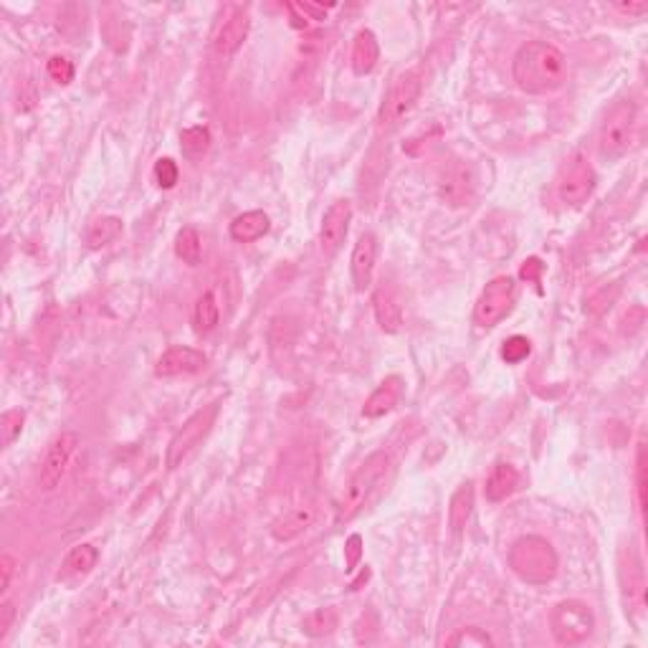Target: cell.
<instances>
[{"label":"cell","mask_w":648,"mask_h":648,"mask_svg":"<svg viewBox=\"0 0 648 648\" xmlns=\"http://www.w3.org/2000/svg\"><path fill=\"white\" fill-rule=\"evenodd\" d=\"M512 77L517 87L527 94H549L558 91L568 77V61L558 46L545 41H530L512 61Z\"/></svg>","instance_id":"1"},{"label":"cell","mask_w":648,"mask_h":648,"mask_svg":"<svg viewBox=\"0 0 648 648\" xmlns=\"http://www.w3.org/2000/svg\"><path fill=\"white\" fill-rule=\"evenodd\" d=\"M390 471V456L385 451H375L370 454L362 466L347 479V484L343 486V492L337 496V520L347 521L352 520L355 514L362 512V507L368 504V499L372 496V492L385 482Z\"/></svg>","instance_id":"2"},{"label":"cell","mask_w":648,"mask_h":648,"mask_svg":"<svg viewBox=\"0 0 648 648\" xmlns=\"http://www.w3.org/2000/svg\"><path fill=\"white\" fill-rule=\"evenodd\" d=\"M509 565L524 583L542 585L558 575V555L545 537H520L509 549Z\"/></svg>","instance_id":"3"},{"label":"cell","mask_w":648,"mask_h":648,"mask_svg":"<svg viewBox=\"0 0 648 648\" xmlns=\"http://www.w3.org/2000/svg\"><path fill=\"white\" fill-rule=\"evenodd\" d=\"M635 140V107L634 102H618L610 109L603 127H600V137H597V150L606 160H618L631 150Z\"/></svg>","instance_id":"4"},{"label":"cell","mask_w":648,"mask_h":648,"mask_svg":"<svg viewBox=\"0 0 648 648\" xmlns=\"http://www.w3.org/2000/svg\"><path fill=\"white\" fill-rule=\"evenodd\" d=\"M549 625L559 646H578L593 634L596 618L583 600H562L549 613Z\"/></svg>","instance_id":"5"},{"label":"cell","mask_w":648,"mask_h":648,"mask_svg":"<svg viewBox=\"0 0 648 648\" xmlns=\"http://www.w3.org/2000/svg\"><path fill=\"white\" fill-rule=\"evenodd\" d=\"M517 299V284L512 277H496L484 286L479 302L474 306V319L479 327H496L502 319L507 317Z\"/></svg>","instance_id":"6"},{"label":"cell","mask_w":648,"mask_h":648,"mask_svg":"<svg viewBox=\"0 0 648 648\" xmlns=\"http://www.w3.org/2000/svg\"><path fill=\"white\" fill-rule=\"evenodd\" d=\"M423 91V81H420L418 71H408L395 79V84L388 91L385 102L380 107V125L385 129L398 127L406 119L420 99Z\"/></svg>","instance_id":"7"},{"label":"cell","mask_w":648,"mask_h":648,"mask_svg":"<svg viewBox=\"0 0 648 648\" xmlns=\"http://www.w3.org/2000/svg\"><path fill=\"white\" fill-rule=\"evenodd\" d=\"M216 413H218V406L201 408L198 413H193L191 418L183 423V428L173 436V441L167 446V466H170V469L180 466L193 448L208 436L211 426H213V420H216Z\"/></svg>","instance_id":"8"},{"label":"cell","mask_w":648,"mask_h":648,"mask_svg":"<svg viewBox=\"0 0 648 648\" xmlns=\"http://www.w3.org/2000/svg\"><path fill=\"white\" fill-rule=\"evenodd\" d=\"M596 183H597V175L593 165L585 160V157H575L570 160L565 170H562V175L558 180V195L559 201L565 205H572V208H578V205H583L593 191H596Z\"/></svg>","instance_id":"9"},{"label":"cell","mask_w":648,"mask_h":648,"mask_svg":"<svg viewBox=\"0 0 648 648\" xmlns=\"http://www.w3.org/2000/svg\"><path fill=\"white\" fill-rule=\"evenodd\" d=\"M77 446L79 436L74 431L59 433V436L53 438L39 471V486L43 492H53V489L61 484L66 469H69V464H71V456H74V451H77Z\"/></svg>","instance_id":"10"},{"label":"cell","mask_w":648,"mask_h":648,"mask_svg":"<svg viewBox=\"0 0 648 648\" xmlns=\"http://www.w3.org/2000/svg\"><path fill=\"white\" fill-rule=\"evenodd\" d=\"M249 28H251V18L249 11L236 5L230 8L229 15L216 26L213 33V49L218 56H233L243 46V41L249 39Z\"/></svg>","instance_id":"11"},{"label":"cell","mask_w":648,"mask_h":648,"mask_svg":"<svg viewBox=\"0 0 648 648\" xmlns=\"http://www.w3.org/2000/svg\"><path fill=\"white\" fill-rule=\"evenodd\" d=\"M350 218H352V208L347 201H334L327 208L322 226H319V246H322L324 256H334L340 251V246L347 239V230H350Z\"/></svg>","instance_id":"12"},{"label":"cell","mask_w":648,"mask_h":648,"mask_svg":"<svg viewBox=\"0 0 648 648\" xmlns=\"http://www.w3.org/2000/svg\"><path fill=\"white\" fill-rule=\"evenodd\" d=\"M208 365V357L195 350V347H170L165 350L157 365H155V375L157 378H178V375H193V372H201Z\"/></svg>","instance_id":"13"},{"label":"cell","mask_w":648,"mask_h":648,"mask_svg":"<svg viewBox=\"0 0 648 648\" xmlns=\"http://www.w3.org/2000/svg\"><path fill=\"white\" fill-rule=\"evenodd\" d=\"M375 258H378V241L372 233H362L357 239L355 249H352V258H350V271H352V284L357 292H365L372 281V271H375Z\"/></svg>","instance_id":"14"},{"label":"cell","mask_w":648,"mask_h":648,"mask_svg":"<svg viewBox=\"0 0 648 648\" xmlns=\"http://www.w3.org/2000/svg\"><path fill=\"white\" fill-rule=\"evenodd\" d=\"M400 398H403V378L390 375V378H385V380L372 390L368 400H365L362 416H365V418H382V416H388V413L398 406Z\"/></svg>","instance_id":"15"},{"label":"cell","mask_w":648,"mask_h":648,"mask_svg":"<svg viewBox=\"0 0 648 648\" xmlns=\"http://www.w3.org/2000/svg\"><path fill=\"white\" fill-rule=\"evenodd\" d=\"M99 562V549L94 545H77L69 555H66L64 565H61V572H59V580L64 583H74L79 578L89 575Z\"/></svg>","instance_id":"16"},{"label":"cell","mask_w":648,"mask_h":648,"mask_svg":"<svg viewBox=\"0 0 648 648\" xmlns=\"http://www.w3.org/2000/svg\"><path fill=\"white\" fill-rule=\"evenodd\" d=\"M312 521H315V507L302 504V507H294L289 509V512H284L279 520L274 521L271 534H274L279 542H289V540H294V537H299V534L305 532Z\"/></svg>","instance_id":"17"},{"label":"cell","mask_w":648,"mask_h":648,"mask_svg":"<svg viewBox=\"0 0 648 648\" xmlns=\"http://www.w3.org/2000/svg\"><path fill=\"white\" fill-rule=\"evenodd\" d=\"M520 486V471L514 469L512 464H496L492 474L486 476V499L489 502H504L507 496H512Z\"/></svg>","instance_id":"18"},{"label":"cell","mask_w":648,"mask_h":648,"mask_svg":"<svg viewBox=\"0 0 648 648\" xmlns=\"http://www.w3.org/2000/svg\"><path fill=\"white\" fill-rule=\"evenodd\" d=\"M268 229H271V221L264 211H249L230 223V239L239 243H254L264 239Z\"/></svg>","instance_id":"19"},{"label":"cell","mask_w":648,"mask_h":648,"mask_svg":"<svg viewBox=\"0 0 648 648\" xmlns=\"http://www.w3.org/2000/svg\"><path fill=\"white\" fill-rule=\"evenodd\" d=\"M372 309H375V319H378L382 332H398L403 327V309H400L390 289L380 286L378 292L372 294Z\"/></svg>","instance_id":"20"},{"label":"cell","mask_w":648,"mask_h":648,"mask_svg":"<svg viewBox=\"0 0 648 648\" xmlns=\"http://www.w3.org/2000/svg\"><path fill=\"white\" fill-rule=\"evenodd\" d=\"M380 59V46L372 31H360L352 43V69H355L357 77H365L370 74Z\"/></svg>","instance_id":"21"},{"label":"cell","mask_w":648,"mask_h":648,"mask_svg":"<svg viewBox=\"0 0 648 648\" xmlns=\"http://www.w3.org/2000/svg\"><path fill=\"white\" fill-rule=\"evenodd\" d=\"M471 512H474V486H471V482H464L451 496V507H448V527H451V532H464V527L471 520Z\"/></svg>","instance_id":"22"},{"label":"cell","mask_w":648,"mask_h":648,"mask_svg":"<svg viewBox=\"0 0 648 648\" xmlns=\"http://www.w3.org/2000/svg\"><path fill=\"white\" fill-rule=\"evenodd\" d=\"M218 319H221V309L213 292H205L198 296L195 309H193V327L198 334H208L218 327Z\"/></svg>","instance_id":"23"},{"label":"cell","mask_w":648,"mask_h":648,"mask_svg":"<svg viewBox=\"0 0 648 648\" xmlns=\"http://www.w3.org/2000/svg\"><path fill=\"white\" fill-rule=\"evenodd\" d=\"M175 254L183 264L188 267H198L201 264V256H203V241H201V233L193 229V226H185L175 236Z\"/></svg>","instance_id":"24"},{"label":"cell","mask_w":648,"mask_h":648,"mask_svg":"<svg viewBox=\"0 0 648 648\" xmlns=\"http://www.w3.org/2000/svg\"><path fill=\"white\" fill-rule=\"evenodd\" d=\"M122 233V221L119 218H99L91 223L89 233H87V243L91 249H102L107 243L117 241V236Z\"/></svg>","instance_id":"25"},{"label":"cell","mask_w":648,"mask_h":648,"mask_svg":"<svg viewBox=\"0 0 648 648\" xmlns=\"http://www.w3.org/2000/svg\"><path fill=\"white\" fill-rule=\"evenodd\" d=\"M446 646L451 648H484V646H494V641H492V635L482 631V628H476V625H469V628H461L458 634H454L448 641H446Z\"/></svg>","instance_id":"26"},{"label":"cell","mask_w":648,"mask_h":648,"mask_svg":"<svg viewBox=\"0 0 648 648\" xmlns=\"http://www.w3.org/2000/svg\"><path fill=\"white\" fill-rule=\"evenodd\" d=\"M180 142H183V153L188 155V157H195V155H203L208 150L211 132L205 127H191L180 135Z\"/></svg>","instance_id":"27"},{"label":"cell","mask_w":648,"mask_h":648,"mask_svg":"<svg viewBox=\"0 0 648 648\" xmlns=\"http://www.w3.org/2000/svg\"><path fill=\"white\" fill-rule=\"evenodd\" d=\"M337 628V613L332 608L317 610L305 621V631L309 635H327Z\"/></svg>","instance_id":"28"},{"label":"cell","mask_w":648,"mask_h":648,"mask_svg":"<svg viewBox=\"0 0 648 648\" xmlns=\"http://www.w3.org/2000/svg\"><path fill=\"white\" fill-rule=\"evenodd\" d=\"M153 175H155V183H157L163 191H170V188H175V183H178L180 178L178 163L170 160V157H160V160L155 163Z\"/></svg>","instance_id":"29"},{"label":"cell","mask_w":648,"mask_h":648,"mask_svg":"<svg viewBox=\"0 0 648 648\" xmlns=\"http://www.w3.org/2000/svg\"><path fill=\"white\" fill-rule=\"evenodd\" d=\"M532 352V344L527 337H521V334H514V337H509L504 347H502V357L507 360L509 365H517L521 360H527Z\"/></svg>","instance_id":"30"},{"label":"cell","mask_w":648,"mask_h":648,"mask_svg":"<svg viewBox=\"0 0 648 648\" xmlns=\"http://www.w3.org/2000/svg\"><path fill=\"white\" fill-rule=\"evenodd\" d=\"M23 428V413L21 410H5L0 418V433H3V446H14V441L21 436Z\"/></svg>","instance_id":"31"},{"label":"cell","mask_w":648,"mask_h":648,"mask_svg":"<svg viewBox=\"0 0 648 648\" xmlns=\"http://www.w3.org/2000/svg\"><path fill=\"white\" fill-rule=\"evenodd\" d=\"M46 71L56 84H71L74 81V64L66 56H52L49 64H46Z\"/></svg>","instance_id":"32"},{"label":"cell","mask_w":648,"mask_h":648,"mask_svg":"<svg viewBox=\"0 0 648 648\" xmlns=\"http://www.w3.org/2000/svg\"><path fill=\"white\" fill-rule=\"evenodd\" d=\"M638 504L646 512V446L638 448Z\"/></svg>","instance_id":"33"},{"label":"cell","mask_w":648,"mask_h":648,"mask_svg":"<svg viewBox=\"0 0 648 648\" xmlns=\"http://www.w3.org/2000/svg\"><path fill=\"white\" fill-rule=\"evenodd\" d=\"M14 575H15V559L11 558V555H3V558H0V593H8Z\"/></svg>","instance_id":"34"},{"label":"cell","mask_w":648,"mask_h":648,"mask_svg":"<svg viewBox=\"0 0 648 648\" xmlns=\"http://www.w3.org/2000/svg\"><path fill=\"white\" fill-rule=\"evenodd\" d=\"M14 621H15V606L11 600H5V603L0 606V643L5 641V635L11 631Z\"/></svg>","instance_id":"35"},{"label":"cell","mask_w":648,"mask_h":648,"mask_svg":"<svg viewBox=\"0 0 648 648\" xmlns=\"http://www.w3.org/2000/svg\"><path fill=\"white\" fill-rule=\"evenodd\" d=\"M540 274H542V261L540 258H530V261H524V267H521L520 277L527 281H540Z\"/></svg>","instance_id":"36"},{"label":"cell","mask_w":648,"mask_h":648,"mask_svg":"<svg viewBox=\"0 0 648 648\" xmlns=\"http://www.w3.org/2000/svg\"><path fill=\"white\" fill-rule=\"evenodd\" d=\"M360 545H362V537H360V534H352V537L347 540L344 552H347V565H350V568H355L357 562H360Z\"/></svg>","instance_id":"37"},{"label":"cell","mask_w":648,"mask_h":648,"mask_svg":"<svg viewBox=\"0 0 648 648\" xmlns=\"http://www.w3.org/2000/svg\"><path fill=\"white\" fill-rule=\"evenodd\" d=\"M615 11L628 15H641L648 11V3H621V5H615Z\"/></svg>","instance_id":"38"}]
</instances>
